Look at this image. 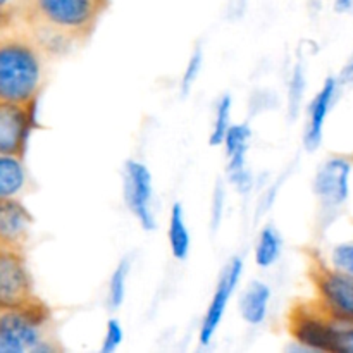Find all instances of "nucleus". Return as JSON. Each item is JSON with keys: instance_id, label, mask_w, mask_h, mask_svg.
<instances>
[{"instance_id": "14", "label": "nucleus", "mask_w": 353, "mask_h": 353, "mask_svg": "<svg viewBox=\"0 0 353 353\" xmlns=\"http://www.w3.org/2000/svg\"><path fill=\"white\" fill-rule=\"evenodd\" d=\"M26 185L23 159L0 154V199H14Z\"/></svg>"}, {"instance_id": "7", "label": "nucleus", "mask_w": 353, "mask_h": 353, "mask_svg": "<svg viewBox=\"0 0 353 353\" xmlns=\"http://www.w3.org/2000/svg\"><path fill=\"white\" fill-rule=\"evenodd\" d=\"M37 100L17 103L0 100V154L24 157L28 138L34 128Z\"/></svg>"}, {"instance_id": "26", "label": "nucleus", "mask_w": 353, "mask_h": 353, "mask_svg": "<svg viewBox=\"0 0 353 353\" xmlns=\"http://www.w3.org/2000/svg\"><path fill=\"white\" fill-rule=\"evenodd\" d=\"M340 81L341 83H352L353 81V61L348 62V64L345 65V69L341 71V74H340Z\"/></svg>"}, {"instance_id": "23", "label": "nucleus", "mask_w": 353, "mask_h": 353, "mask_svg": "<svg viewBox=\"0 0 353 353\" xmlns=\"http://www.w3.org/2000/svg\"><path fill=\"white\" fill-rule=\"evenodd\" d=\"M333 268L345 274L353 276V243H341L331 254Z\"/></svg>"}, {"instance_id": "19", "label": "nucleus", "mask_w": 353, "mask_h": 353, "mask_svg": "<svg viewBox=\"0 0 353 353\" xmlns=\"http://www.w3.org/2000/svg\"><path fill=\"white\" fill-rule=\"evenodd\" d=\"M130 259H123L117 264L109 283V305L110 309H119L123 305L124 293H126V278L130 272Z\"/></svg>"}, {"instance_id": "31", "label": "nucleus", "mask_w": 353, "mask_h": 353, "mask_svg": "<svg viewBox=\"0 0 353 353\" xmlns=\"http://www.w3.org/2000/svg\"><path fill=\"white\" fill-rule=\"evenodd\" d=\"M0 312H2V307H0Z\"/></svg>"}, {"instance_id": "22", "label": "nucleus", "mask_w": 353, "mask_h": 353, "mask_svg": "<svg viewBox=\"0 0 353 353\" xmlns=\"http://www.w3.org/2000/svg\"><path fill=\"white\" fill-rule=\"evenodd\" d=\"M203 64V54H202V48L196 47L193 50L192 57H190L188 64H186L185 72H183V79H181V92L183 95H188V92L192 90L193 83H195L196 76H199L200 69H202Z\"/></svg>"}, {"instance_id": "8", "label": "nucleus", "mask_w": 353, "mask_h": 353, "mask_svg": "<svg viewBox=\"0 0 353 353\" xmlns=\"http://www.w3.org/2000/svg\"><path fill=\"white\" fill-rule=\"evenodd\" d=\"M124 200L128 209L140 221L143 230H155L152 216V176L147 165L138 161H128L124 168Z\"/></svg>"}, {"instance_id": "18", "label": "nucleus", "mask_w": 353, "mask_h": 353, "mask_svg": "<svg viewBox=\"0 0 353 353\" xmlns=\"http://www.w3.org/2000/svg\"><path fill=\"white\" fill-rule=\"evenodd\" d=\"M231 97L224 95L223 99L219 100L217 103V110H216V119H214V126H212V133H210L209 143L212 147H217V145L224 143V138H226L228 130L231 128Z\"/></svg>"}, {"instance_id": "16", "label": "nucleus", "mask_w": 353, "mask_h": 353, "mask_svg": "<svg viewBox=\"0 0 353 353\" xmlns=\"http://www.w3.org/2000/svg\"><path fill=\"white\" fill-rule=\"evenodd\" d=\"M169 245L171 252L178 261H185L190 252V233L183 217V207L174 203L169 219Z\"/></svg>"}, {"instance_id": "29", "label": "nucleus", "mask_w": 353, "mask_h": 353, "mask_svg": "<svg viewBox=\"0 0 353 353\" xmlns=\"http://www.w3.org/2000/svg\"><path fill=\"white\" fill-rule=\"evenodd\" d=\"M0 353H16L14 352V348L7 343L6 338H3L2 334H0Z\"/></svg>"}, {"instance_id": "1", "label": "nucleus", "mask_w": 353, "mask_h": 353, "mask_svg": "<svg viewBox=\"0 0 353 353\" xmlns=\"http://www.w3.org/2000/svg\"><path fill=\"white\" fill-rule=\"evenodd\" d=\"M110 0H28L26 21L47 55H64L92 38Z\"/></svg>"}, {"instance_id": "21", "label": "nucleus", "mask_w": 353, "mask_h": 353, "mask_svg": "<svg viewBox=\"0 0 353 353\" xmlns=\"http://www.w3.org/2000/svg\"><path fill=\"white\" fill-rule=\"evenodd\" d=\"M334 350L353 353V323L350 321L336 319L334 323Z\"/></svg>"}, {"instance_id": "2", "label": "nucleus", "mask_w": 353, "mask_h": 353, "mask_svg": "<svg viewBox=\"0 0 353 353\" xmlns=\"http://www.w3.org/2000/svg\"><path fill=\"white\" fill-rule=\"evenodd\" d=\"M45 50L33 38L0 41V100L30 103L45 81Z\"/></svg>"}, {"instance_id": "12", "label": "nucleus", "mask_w": 353, "mask_h": 353, "mask_svg": "<svg viewBox=\"0 0 353 353\" xmlns=\"http://www.w3.org/2000/svg\"><path fill=\"white\" fill-rule=\"evenodd\" d=\"M338 81L334 78H327L324 81L323 88L317 93L316 99L312 100L309 107V121H307L305 137H303V143H305L307 150H314L319 147L321 140H323V128L324 121H326L327 112L331 109L334 95H336Z\"/></svg>"}, {"instance_id": "11", "label": "nucleus", "mask_w": 353, "mask_h": 353, "mask_svg": "<svg viewBox=\"0 0 353 353\" xmlns=\"http://www.w3.org/2000/svg\"><path fill=\"white\" fill-rule=\"evenodd\" d=\"M33 216L16 199H0V248L23 252Z\"/></svg>"}, {"instance_id": "30", "label": "nucleus", "mask_w": 353, "mask_h": 353, "mask_svg": "<svg viewBox=\"0 0 353 353\" xmlns=\"http://www.w3.org/2000/svg\"><path fill=\"white\" fill-rule=\"evenodd\" d=\"M12 2L14 0H0V9H6V7H9Z\"/></svg>"}, {"instance_id": "24", "label": "nucleus", "mask_w": 353, "mask_h": 353, "mask_svg": "<svg viewBox=\"0 0 353 353\" xmlns=\"http://www.w3.org/2000/svg\"><path fill=\"white\" fill-rule=\"evenodd\" d=\"M123 341V330H121L119 323L116 319H110L107 323V330H105V336H103V343L100 352L102 353H110L116 350L117 347Z\"/></svg>"}, {"instance_id": "3", "label": "nucleus", "mask_w": 353, "mask_h": 353, "mask_svg": "<svg viewBox=\"0 0 353 353\" xmlns=\"http://www.w3.org/2000/svg\"><path fill=\"white\" fill-rule=\"evenodd\" d=\"M305 261L316 299L333 317L353 323V276L330 268L316 250L305 248Z\"/></svg>"}, {"instance_id": "25", "label": "nucleus", "mask_w": 353, "mask_h": 353, "mask_svg": "<svg viewBox=\"0 0 353 353\" xmlns=\"http://www.w3.org/2000/svg\"><path fill=\"white\" fill-rule=\"evenodd\" d=\"M223 205H224L223 183L217 181L216 190H214V199H212V230L214 231L219 228L221 216H223Z\"/></svg>"}, {"instance_id": "28", "label": "nucleus", "mask_w": 353, "mask_h": 353, "mask_svg": "<svg viewBox=\"0 0 353 353\" xmlns=\"http://www.w3.org/2000/svg\"><path fill=\"white\" fill-rule=\"evenodd\" d=\"M9 23H10V14L7 12L6 9H0V33L9 26Z\"/></svg>"}, {"instance_id": "17", "label": "nucleus", "mask_w": 353, "mask_h": 353, "mask_svg": "<svg viewBox=\"0 0 353 353\" xmlns=\"http://www.w3.org/2000/svg\"><path fill=\"white\" fill-rule=\"evenodd\" d=\"M281 252V240L272 226H265L259 236L257 248H255V262L259 268H269L274 264Z\"/></svg>"}, {"instance_id": "10", "label": "nucleus", "mask_w": 353, "mask_h": 353, "mask_svg": "<svg viewBox=\"0 0 353 353\" xmlns=\"http://www.w3.org/2000/svg\"><path fill=\"white\" fill-rule=\"evenodd\" d=\"M241 271H243V262L238 257L233 259L223 271V276H221L216 292H214L212 302H210L209 309H207L202 327H200L199 340L200 345H203V347L210 343L214 333H216L217 327H219L224 316V310H226L228 302H230L231 293L234 292L238 281H240Z\"/></svg>"}, {"instance_id": "9", "label": "nucleus", "mask_w": 353, "mask_h": 353, "mask_svg": "<svg viewBox=\"0 0 353 353\" xmlns=\"http://www.w3.org/2000/svg\"><path fill=\"white\" fill-rule=\"evenodd\" d=\"M352 164L345 157H331L324 162L314 179V192L326 212H333L348 199V178Z\"/></svg>"}, {"instance_id": "4", "label": "nucleus", "mask_w": 353, "mask_h": 353, "mask_svg": "<svg viewBox=\"0 0 353 353\" xmlns=\"http://www.w3.org/2000/svg\"><path fill=\"white\" fill-rule=\"evenodd\" d=\"M334 317L317 299L299 300L286 314V331L312 350L334 352Z\"/></svg>"}, {"instance_id": "27", "label": "nucleus", "mask_w": 353, "mask_h": 353, "mask_svg": "<svg viewBox=\"0 0 353 353\" xmlns=\"http://www.w3.org/2000/svg\"><path fill=\"white\" fill-rule=\"evenodd\" d=\"M353 7V0H334V9L338 12H347Z\"/></svg>"}, {"instance_id": "20", "label": "nucleus", "mask_w": 353, "mask_h": 353, "mask_svg": "<svg viewBox=\"0 0 353 353\" xmlns=\"http://www.w3.org/2000/svg\"><path fill=\"white\" fill-rule=\"evenodd\" d=\"M303 88H305V79H303V68L302 64H296L292 72L288 86V112L290 117L295 119L300 110V103L303 99Z\"/></svg>"}, {"instance_id": "15", "label": "nucleus", "mask_w": 353, "mask_h": 353, "mask_svg": "<svg viewBox=\"0 0 353 353\" xmlns=\"http://www.w3.org/2000/svg\"><path fill=\"white\" fill-rule=\"evenodd\" d=\"M269 299H271V290L264 283H252L241 296V317L252 326L264 323L265 316H268Z\"/></svg>"}, {"instance_id": "5", "label": "nucleus", "mask_w": 353, "mask_h": 353, "mask_svg": "<svg viewBox=\"0 0 353 353\" xmlns=\"http://www.w3.org/2000/svg\"><path fill=\"white\" fill-rule=\"evenodd\" d=\"M50 323V309L34 299L21 309H3L0 312V334L16 353L34 352L43 341V330Z\"/></svg>"}, {"instance_id": "6", "label": "nucleus", "mask_w": 353, "mask_h": 353, "mask_svg": "<svg viewBox=\"0 0 353 353\" xmlns=\"http://www.w3.org/2000/svg\"><path fill=\"white\" fill-rule=\"evenodd\" d=\"M37 299L23 252L0 248V307L21 309Z\"/></svg>"}, {"instance_id": "13", "label": "nucleus", "mask_w": 353, "mask_h": 353, "mask_svg": "<svg viewBox=\"0 0 353 353\" xmlns=\"http://www.w3.org/2000/svg\"><path fill=\"white\" fill-rule=\"evenodd\" d=\"M248 140H250V128L247 124H233L228 130L226 138H224V147H226L230 179L247 172L245 157H247Z\"/></svg>"}]
</instances>
